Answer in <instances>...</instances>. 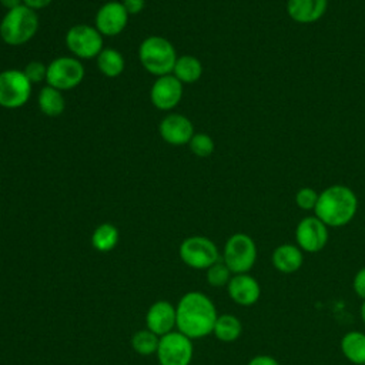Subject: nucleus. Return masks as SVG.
<instances>
[{
  "label": "nucleus",
  "instance_id": "obj_1",
  "mask_svg": "<svg viewBox=\"0 0 365 365\" xmlns=\"http://www.w3.org/2000/svg\"><path fill=\"white\" fill-rule=\"evenodd\" d=\"M177 331L191 339L212 334L217 321V308L211 298L200 291L184 294L177 307Z\"/></svg>",
  "mask_w": 365,
  "mask_h": 365
},
{
  "label": "nucleus",
  "instance_id": "obj_2",
  "mask_svg": "<svg viewBox=\"0 0 365 365\" xmlns=\"http://www.w3.org/2000/svg\"><path fill=\"white\" fill-rule=\"evenodd\" d=\"M358 211L355 192L342 184H334L319 192L314 215L327 227L338 228L349 224Z\"/></svg>",
  "mask_w": 365,
  "mask_h": 365
},
{
  "label": "nucleus",
  "instance_id": "obj_3",
  "mask_svg": "<svg viewBox=\"0 0 365 365\" xmlns=\"http://www.w3.org/2000/svg\"><path fill=\"white\" fill-rule=\"evenodd\" d=\"M138 58L141 66L153 76L161 77L171 74L177 61L174 46L161 36H150L138 47Z\"/></svg>",
  "mask_w": 365,
  "mask_h": 365
},
{
  "label": "nucleus",
  "instance_id": "obj_4",
  "mask_svg": "<svg viewBox=\"0 0 365 365\" xmlns=\"http://www.w3.org/2000/svg\"><path fill=\"white\" fill-rule=\"evenodd\" d=\"M38 29L37 13L24 4L7 10L0 21V38L9 46H21L30 41Z\"/></svg>",
  "mask_w": 365,
  "mask_h": 365
},
{
  "label": "nucleus",
  "instance_id": "obj_5",
  "mask_svg": "<svg viewBox=\"0 0 365 365\" xmlns=\"http://www.w3.org/2000/svg\"><path fill=\"white\" fill-rule=\"evenodd\" d=\"M221 259L232 274H248L257 261L255 241L244 232L232 234L224 244Z\"/></svg>",
  "mask_w": 365,
  "mask_h": 365
},
{
  "label": "nucleus",
  "instance_id": "obj_6",
  "mask_svg": "<svg viewBox=\"0 0 365 365\" xmlns=\"http://www.w3.org/2000/svg\"><path fill=\"white\" fill-rule=\"evenodd\" d=\"M178 254L181 261L194 269H207L221 259L215 242L204 235H191L182 240Z\"/></svg>",
  "mask_w": 365,
  "mask_h": 365
},
{
  "label": "nucleus",
  "instance_id": "obj_7",
  "mask_svg": "<svg viewBox=\"0 0 365 365\" xmlns=\"http://www.w3.org/2000/svg\"><path fill=\"white\" fill-rule=\"evenodd\" d=\"M84 66L76 57H57L47 64V86L60 91H67L77 87L84 78Z\"/></svg>",
  "mask_w": 365,
  "mask_h": 365
},
{
  "label": "nucleus",
  "instance_id": "obj_8",
  "mask_svg": "<svg viewBox=\"0 0 365 365\" xmlns=\"http://www.w3.org/2000/svg\"><path fill=\"white\" fill-rule=\"evenodd\" d=\"M155 355L160 365H190L194 355L192 339L175 329L160 336Z\"/></svg>",
  "mask_w": 365,
  "mask_h": 365
},
{
  "label": "nucleus",
  "instance_id": "obj_9",
  "mask_svg": "<svg viewBox=\"0 0 365 365\" xmlns=\"http://www.w3.org/2000/svg\"><path fill=\"white\" fill-rule=\"evenodd\" d=\"M31 96V83L23 70L9 68L0 71V107L19 108Z\"/></svg>",
  "mask_w": 365,
  "mask_h": 365
},
{
  "label": "nucleus",
  "instance_id": "obj_10",
  "mask_svg": "<svg viewBox=\"0 0 365 365\" xmlns=\"http://www.w3.org/2000/svg\"><path fill=\"white\" fill-rule=\"evenodd\" d=\"M66 46L76 58H94L103 47V34L88 24H76L66 33Z\"/></svg>",
  "mask_w": 365,
  "mask_h": 365
},
{
  "label": "nucleus",
  "instance_id": "obj_11",
  "mask_svg": "<svg viewBox=\"0 0 365 365\" xmlns=\"http://www.w3.org/2000/svg\"><path fill=\"white\" fill-rule=\"evenodd\" d=\"M329 227H327L318 217H304L295 228V241L302 252L315 254L325 248L329 240Z\"/></svg>",
  "mask_w": 365,
  "mask_h": 365
},
{
  "label": "nucleus",
  "instance_id": "obj_12",
  "mask_svg": "<svg viewBox=\"0 0 365 365\" xmlns=\"http://www.w3.org/2000/svg\"><path fill=\"white\" fill-rule=\"evenodd\" d=\"M182 97V83L173 74L157 77L150 90V100L158 110H173Z\"/></svg>",
  "mask_w": 365,
  "mask_h": 365
},
{
  "label": "nucleus",
  "instance_id": "obj_13",
  "mask_svg": "<svg viewBox=\"0 0 365 365\" xmlns=\"http://www.w3.org/2000/svg\"><path fill=\"white\" fill-rule=\"evenodd\" d=\"M128 16L123 1H107L97 10L94 27L103 36H117L125 29Z\"/></svg>",
  "mask_w": 365,
  "mask_h": 365
},
{
  "label": "nucleus",
  "instance_id": "obj_14",
  "mask_svg": "<svg viewBox=\"0 0 365 365\" xmlns=\"http://www.w3.org/2000/svg\"><path fill=\"white\" fill-rule=\"evenodd\" d=\"M158 133L170 145H185L194 135V125L188 117L173 113L161 120Z\"/></svg>",
  "mask_w": 365,
  "mask_h": 365
},
{
  "label": "nucleus",
  "instance_id": "obj_15",
  "mask_svg": "<svg viewBox=\"0 0 365 365\" xmlns=\"http://www.w3.org/2000/svg\"><path fill=\"white\" fill-rule=\"evenodd\" d=\"M147 329L158 336L170 334L177 329V311L168 301H155L150 305L145 314Z\"/></svg>",
  "mask_w": 365,
  "mask_h": 365
},
{
  "label": "nucleus",
  "instance_id": "obj_16",
  "mask_svg": "<svg viewBox=\"0 0 365 365\" xmlns=\"http://www.w3.org/2000/svg\"><path fill=\"white\" fill-rule=\"evenodd\" d=\"M227 292L235 304L251 307L261 297V285L250 274H234L227 285Z\"/></svg>",
  "mask_w": 365,
  "mask_h": 365
},
{
  "label": "nucleus",
  "instance_id": "obj_17",
  "mask_svg": "<svg viewBox=\"0 0 365 365\" xmlns=\"http://www.w3.org/2000/svg\"><path fill=\"white\" fill-rule=\"evenodd\" d=\"M328 9V0H288L287 13L299 24L318 21Z\"/></svg>",
  "mask_w": 365,
  "mask_h": 365
},
{
  "label": "nucleus",
  "instance_id": "obj_18",
  "mask_svg": "<svg viewBox=\"0 0 365 365\" xmlns=\"http://www.w3.org/2000/svg\"><path fill=\"white\" fill-rule=\"evenodd\" d=\"M272 267L281 274H294L304 264V252L297 244H281L271 255Z\"/></svg>",
  "mask_w": 365,
  "mask_h": 365
},
{
  "label": "nucleus",
  "instance_id": "obj_19",
  "mask_svg": "<svg viewBox=\"0 0 365 365\" xmlns=\"http://www.w3.org/2000/svg\"><path fill=\"white\" fill-rule=\"evenodd\" d=\"M342 355L355 365H365V334L361 331L346 332L339 342Z\"/></svg>",
  "mask_w": 365,
  "mask_h": 365
},
{
  "label": "nucleus",
  "instance_id": "obj_20",
  "mask_svg": "<svg viewBox=\"0 0 365 365\" xmlns=\"http://www.w3.org/2000/svg\"><path fill=\"white\" fill-rule=\"evenodd\" d=\"M212 334L218 341L230 344L237 341L241 336L242 324L238 319V317L232 314H222L217 317Z\"/></svg>",
  "mask_w": 365,
  "mask_h": 365
},
{
  "label": "nucleus",
  "instance_id": "obj_21",
  "mask_svg": "<svg viewBox=\"0 0 365 365\" xmlns=\"http://www.w3.org/2000/svg\"><path fill=\"white\" fill-rule=\"evenodd\" d=\"M174 77H177L182 84L184 83H195L197 80H200L201 74H202V64L201 61L194 57V56H180L174 64L173 73Z\"/></svg>",
  "mask_w": 365,
  "mask_h": 365
},
{
  "label": "nucleus",
  "instance_id": "obj_22",
  "mask_svg": "<svg viewBox=\"0 0 365 365\" xmlns=\"http://www.w3.org/2000/svg\"><path fill=\"white\" fill-rule=\"evenodd\" d=\"M63 91L51 87V86H44L40 93H38V107L40 111L48 117H57L64 111L66 101L61 94Z\"/></svg>",
  "mask_w": 365,
  "mask_h": 365
},
{
  "label": "nucleus",
  "instance_id": "obj_23",
  "mask_svg": "<svg viewBox=\"0 0 365 365\" xmlns=\"http://www.w3.org/2000/svg\"><path fill=\"white\" fill-rule=\"evenodd\" d=\"M96 58H97L98 70L101 71L103 76L108 78L118 77L124 71V66H125L124 57L118 50L113 47L103 48Z\"/></svg>",
  "mask_w": 365,
  "mask_h": 365
},
{
  "label": "nucleus",
  "instance_id": "obj_24",
  "mask_svg": "<svg viewBox=\"0 0 365 365\" xmlns=\"http://www.w3.org/2000/svg\"><path fill=\"white\" fill-rule=\"evenodd\" d=\"M120 240V234L115 225L110 222L100 224L91 234V245L100 252H108L115 248Z\"/></svg>",
  "mask_w": 365,
  "mask_h": 365
},
{
  "label": "nucleus",
  "instance_id": "obj_25",
  "mask_svg": "<svg viewBox=\"0 0 365 365\" xmlns=\"http://www.w3.org/2000/svg\"><path fill=\"white\" fill-rule=\"evenodd\" d=\"M160 342V336L151 332L150 329H138L133 336H131V346L133 349L143 356H150L157 352Z\"/></svg>",
  "mask_w": 365,
  "mask_h": 365
},
{
  "label": "nucleus",
  "instance_id": "obj_26",
  "mask_svg": "<svg viewBox=\"0 0 365 365\" xmlns=\"http://www.w3.org/2000/svg\"><path fill=\"white\" fill-rule=\"evenodd\" d=\"M232 275L234 274L230 271V268L224 264L222 259H218L215 264H212L210 268L205 269L207 282L214 288L227 287Z\"/></svg>",
  "mask_w": 365,
  "mask_h": 365
},
{
  "label": "nucleus",
  "instance_id": "obj_27",
  "mask_svg": "<svg viewBox=\"0 0 365 365\" xmlns=\"http://www.w3.org/2000/svg\"><path fill=\"white\" fill-rule=\"evenodd\" d=\"M188 145H190V150L192 151V154L197 157H201V158L210 157L215 150L214 140L205 133H194Z\"/></svg>",
  "mask_w": 365,
  "mask_h": 365
},
{
  "label": "nucleus",
  "instance_id": "obj_28",
  "mask_svg": "<svg viewBox=\"0 0 365 365\" xmlns=\"http://www.w3.org/2000/svg\"><path fill=\"white\" fill-rule=\"evenodd\" d=\"M319 194L311 187H302L295 194V204L304 211H314Z\"/></svg>",
  "mask_w": 365,
  "mask_h": 365
},
{
  "label": "nucleus",
  "instance_id": "obj_29",
  "mask_svg": "<svg viewBox=\"0 0 365 365\" xmlns=\"http://www.w3.org/2000/svg\"><path fill=\"white\" fill-rule=\"evenodd\" d=\"M23 73L26 74V77L29 78V81L31 84L44 81L47 77V66L43 64L41 61L33 60L29 64H26V67L23 68Z\"/></svg>",
  "mask_w": 365,
  "mask_h": 365
},
{
  "label": "nucleus",
  "instance_id": "obj_30",
  "mask_svg": "<svg viewBox=\"0 0 365 365\" xmlns=\"http://www.w3.org/2000/svg\"><path fill=\"white\" fill-rule=\"evenodd\" d=\"M352 289L362 301H365V267L358 269L356 274L354 275Z\"/></svg>",
  "mask_w": 365,
  "mask_h": 365
},
{
  "label": "nucleus",
  "instance_id": "obj_31",
  "mask_svg": "<svg viewBox=\"0 0 365 365\" xmlns=\"http://www.w3.org/2000/svg\"><path fill=\"white\" fill-rule=\"evenodd\" d=\"M123 6L127 10V13L130 16H133V14H138L140 11H143L145 1L144 0H123Z\"/></svg>",
  "mask_w": 365,
  "mask_h": 365
},
{
  "label": "nucleus",
  "instance_id": "obj_32",
  "mask_svg": "<svg viewBox=\"0 0 365 365\" xmlns=\"http://www.w3.org/2000/svg\"><path fill=\"white\" fill-rule=\"evenodd\" d=\"M247 365H279V362L271 356V355H265V354H259L252 356Z\"/></svg>",
  "mask_w": 365,
  "mask_h": 365
},
{
  "label": "nucleus",
  "instance_id": "obj_33",
  "mask_svg": "<svg viewBox=\"0 0 365 365\" xmlns=\"http://www.w3.org/2000/svg\"><path fill=\"white\" fill-rule=\"evenodd\" d=\"M53 0H23V4L34 11L37 10H41V9H46Z\"/></svg>",
  "mask_w": 365,
  "mask_h": 365
},
{
  "label": "nucleus",
  "instance_id": "obj_34",
  "mask_svg": "<svg viewBox=\"0 0 365 365\" xmlns=\"http://www.w3.org/2000/svg\"><path fill=\"white\" fill-rule=\"evenodd\" d=\"M0 4L6 9V10H11L16 9L19 6L23 4V0H0Z\"/></svg>",
  "mask_w": 365,
  "mask_h": 365
},
{
  "label": "nucleus",
  "instance_id": "obj_35",
  "mask_svg": "<svg viewBox=\"0 0 365 365\" xmlns=\"http://www.w3.org/2000/svg\"><path fill=\"white\" fill-rule=\"evenodd\" d=\"M359 315H361V319H362V324L365 325V301H362L361 304V309H359Z\"/></svg>",
  "mask_w": 365,
  "mask_h": 365
}]
</instances>
